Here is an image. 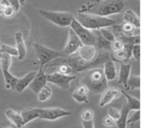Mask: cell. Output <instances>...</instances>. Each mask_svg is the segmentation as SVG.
<instances>
[{"instance_id":"836d02e7","label":"cell","mask_w":158,"mask_h":128,"mask_svg":"<svg viewBox=\"0 0 158 128\" xmlns=\"http://www.w3.org/2000/svg\"><path fill=\"white\" fill-rule=\"evenodd\" d=\"M107 116L112 118L114 121H117L120 116V111L115 107H110L107 111Z\"/></svg>"},{"instance_id":"f35d334b","label":"cell","mask_w":158,"mask_h":128,"mask_svg":"<svg viewBox=\"0 0 158 128\" xmlns=\"http://www.w3.org/2000/svg\"><path fill=\"white\" fill-rule=\"evenodd\" d=\"M6 1H7L8 4H9L12 8H13L15 12H18L19 11L21 6H20L19 2L18 0H6Z\"/></svg>"},{"instance_id":"60d3db41","label":"cell","mask_w":158,"mask_h":128,"mask_svg":"<svg viewBox=\"0 0 158 128\" xmlns=\"http://www.w3.org/2000/svg\"><path fill=\"white\" fill-rule=\"evenodd\" d=\"M4 6H5V3H3L2 2L0 1V14H2V12Z\"/></svg>"},{"instance_id":"ac0fdd59","label":"cell","mask_w":158,"mask_h":128,"mask_svg":"<svg viewBox=\"0 0 158 128\" xmlns=\"http://www.w3.org/2000/svg\"><path fill=\"white\" fill-rule=\"evenodd\" d=\"M131 68H132V66L129 63L120 64L118 75V84H123L125 88H127V83L131 76Z\"/></svg>"},{"instance_id":"83f0119b","label":"cell","mask_w":158,"mask_h":128,"mask_svg":"<svg viewBox=\"0 0 158 128\" xmlns=\"http://www.w3.org/2000/svg\"><path fill=\"white\" fill-rule=\"evenodd\" d=\"M140 87V78L139 75H131L127 83V90H134Z\"/></svg>"},{"instance_id":"c3c4849f","label":"cell","mask_w":158,"mask_h":128,"mask_svg":"<svg viewBox=\"0 0 158 128\" xmlns=\"http://www.w3.org/2000/svg\"><path fill=\"white\" fill-rule=\"evenodd\" d=\"M0 1H1V0H0Z\"/></svg>"},{"instance_id":"44dd1931","label":"cell","mask_w":158,"mask_h":128,"mask_svg":"<svg viewBox=\"0 0 158 128\" xmlns=\"http://www.w3.org/2000/svg\"><path fill=\"white\" fill-rule=\"evenodd\" d=\"M123 19L125 22L132 24L136 29H140V17L131 9H127L123 15Z\"/></svg>"},{"instance_id":"74e56055","label":"cell","mask_w":158,"mask_h":128,"mask_svg":"<svg viewBox=\"0 0 158 128\" xmlns=\"http://www.w3.org/2000/svg\"><path fill=\"white\" fill-rule=\"evenodd\" d=\"M103 125L106 127H110L114 125L115 124V121L112 119L111 118H110L109 116H106L104 118H103V121H102Z\"/></svg>"},{"instance_id":"8d00e7d4","label":"cell","mask_w":158,"mask_h":128,"mask_svg":"<svg viewBox=\"0 0 158 128\" xmlns=\"http://www.w3.org/2000/svg\"><path fill=\"white\" fill-rule=\"evenodd\" d=\"M132 57H134V59L140 62V45H134L132 48Z\"/></svg>"},{"instance_id":"6da1fadb","label":"cell","mask_w":158,"mask_h":128,"mask_svg":"<svg viewBox=\"0 0 158 128\" xmlns=\"http://www.w3.org/2000/svg\"><path fill=\"white\" fill-rule=\"evenodd\" d=\"M80 81L81 84L87 87L89 91L94 94H102L108 88V81L102 68H94L84 72Z\"/></svg>"},{"instance_id":"7dc6e473","label":"cell","mask_w":158,"mask_h":128,"mask_svg":"<svg viewBox=\"0 0 158 128\" xmlns=\"http://www.w3.org/2000/svg\"><path fill=\"white\" fill-rule=\"evenodd\" d=\"M101 1H105V0H101Z\"/></svg>"},{"instance_id":"9c48e42d","label":"cell","mask_w":158,"mask_h":128,"mask_svg":"<svg viewBox=\"0 0 158 128\" xmlns=\"http://www.w3.org/2000/svg\"><path fill=\"white\" fill-rule=\"evenodd\" d=\"M47 82L52 83L62 90H68L70 87V83L76 79L74 75H66L57 72H52L46 74Z\"/></svg>"},{"instance_id":"52a82bcc","label":"cell","mask_w":158,"mask_h":128,"mask_svg":"<svg viewBox=\"0 0 158 128\" xmlns=\"http://www.w3.org/2000/svg\"><path fill=\"white\" fill-rule=\"evenodd\" d=\"M69 29H72L76 35L78 36L83 45H95L97 44V35L91 30L83 27L74 17L73 20L69 25Z\"/></svg>"},{"instance_id":"3957f363","label":"cell","mask_w":158,"mask_h":128,"mask_svg":"<svg viewBox=\"0 0 158 128\" xmlns=\"http://www.w3.org/2000/svg\"><path fill=\"white\" fill-rule=\"evenodd\" d=\"M32 47L37 58L36 63L40 64V68H44L46 64L50 63L53 60L65 56L63 52H57L38 42L32 43Z\"/></svg>"},{"instance_id":"30bf717a","label":"cell","mask_w":158,"mask_h":128,"mask_svg":"<svg viewBox=\"0 0 158 128\" xmlns=\"http://www.w3.org/2000/svg\"><path fill=\"white\" fill-rule=\"evenodd\" d=\"M83 45V43L80 40L75 32L71 29H69L67 41L66 43L64 48L63 50V54L66 56H69L77 53L80 48Z\"/></svg>"},{"instance_id":"7c38bea8","label":"cell","mask_w":158,"mask_h":128,"mask_svg":"<svg viewBox=\"0 0 158 128\" xmlns=\"http://www.w3.org/2000/svg\"><path fill=\"white\" fill-rule=\"evenodd\" d=\"M77 55L86 62H92L97 58L99 52L95 45H83L77 51Z\"/></svg>"},{"instance_id":"484cf974","label":"cell","mask_w":158,"mask_h":128,"mask_svg":"<svg viewBox=\"0 0 158 128\" xmlns=\"http://www.w3.org/2000/svg\"><path fill=\"white\" fill-rule=\"evenodd\" d=\"M120 34V35L117 38L120 39L124 45H140V35H123V34H121V33Z\"/></svg>"},{"instance_id":"7a4b0ae2","label":"cell","mask_w":158,"mask_h":128,"mask_svg":"<svg viewBox=\"0 0 158 128\" xmlns=\"http://www.w3.org/2000/svg\"><path fill=\"white\" fill-rule=\"evenodd\" d=\"M76 19L86 29L89 30H99L103 28L110 27L116 25L115 20L109 17L101 16L92 13H79L77 12Z\"/></svg>"},{"instance_id":"277c9868","label":"cell","mask_w":158,"mask_h":128,"mask_svg":"<svg viewBox=\"0 0 158 128\" xmlns=\"http://www.w3.org/2000/svg\"><path fill=\"white\" fill-rule=\"evenodd\" d=\"M38 12L45 19L48 20L56 25L63 28L69 27L74 18V15L68 12H56L40 9Z\"/></svg>"},{"instance_id":"d4e9b609","label":"cell","mask_w":158,"mask_h":128,"mask_svg":"<svg viewBox=\"0 0 158 128\" xmlns=\"http://www.w3.org/2000/svg\"><path fill=\"white\" fill-rule=\"evenodd\" d=\"M113 27H114V29H116L119 33H121L127 35H133L134 30H135L136 29L132 24L128 22H125V21L121 25H117V24L114 25Z\"/></svg>"},{"instance_id":"ba28073f","label":"cell","mask_w":158,"mask_h":128,"mask_svg":"<svg viewBox=\"0 0 158 128\" xmlns=\"http://www.w3.org/2000/svg\"><path fill=\"white\" fill-rule=\"evenodd\" d=\"M73 113L69 111L59 107H46L39 108V119L46 121H56L63 118L71 116Z\"/></svg>"},{"instance_id":"d590c367","label":"cell","mask_w":158,"mask_h":128,"mask_svg":"<svg viewBox=\"0 0 158 128\" xmlns=\"http://www.w3.org/2000/svg\"><path fill=\"white\" fill-rule=\"evenodd\" d=\"M124 48V44L118 38H116L113 42H111V51L114 52L120 51Z\"/></svg>"},{"instance_id":"5b68a950","label":"cell","mask_w":158,"mask_h":128,"mask_svg":"<svg viewBox=\"0 0 158 128\" xmlns=\"http://www.w3.org/2000/svg\"><path fill=\"white\" fill-rule=\"evenodd\" d=\"M125 6V0H105L97 6V11L92 14L108 17L111 15L121 13Z\"/></svg>"},{"instance_id":"e0dca14e","label":"cell","mask_w":158,"mask_h":128,"mask_svg":"<svg viewBox=\"0 0 158 128\" xmlns=\"http://www.w3.org/2000/svg\"><path fill=\"white\" fill-rule=\"evenodd\" d=\"M89 92V90L86 86L83 84H80L73 91L72 98L77 103H80V104H89V99H88Z\"/></svg>"},{"instance_id":"ee69618b","label":"cell","mask_w":158,"mask_h":128,"mask_svg":"<svg viewBox=\"0 0 158 128\" xmlns=\"http://www.w3.org/2000/svg\"><path fill=\"white\" fill-rule=\"evenodd\" d=\"M6 128H12V127H6Z\"/></svg>"},{"instance_id":"7402d4cb","label":"cell","mask_w":158,"mask_h":128,"mask_svg":"<svg viewBox=\"0 0 158 128\" xmlns=\"http://www.w3.org/2000/svg\"><path fill=\"white\" fill-rule=\"evenodd\" d=\"M131 112V109L128 107L126 103H124L123 104L121 111H120V118L115 122L116 126H117V128H127V121L128 116H129V114Z\"/></svg>"},{"instance_id":"4dcf8cb0","label":"cell","mask_w":158,"mask_h":128,"mask_svg":"<svg viewBox=\"0 0 158 128\" xmlns=\"http://www.w3.org/2000/svg\"><path fill=\"white\" fill-rule=\"evenodd\" d=\"M97 31L100 32V35H101L102 36L105 38V39H106L107 41H109L110 42H113V41L116 39L114 34L110 30H109V29H106V28L100 29Z\"/></svg>"},{"instance_id":"d6986e66","label":"cell","mask_w":158,"mask_h":128,"mask_svg":"<svg viewBox=\"0 0 158 128\" xmlns=\"http://www.w3.org/2000/svg\"><path fill=\"white\" fill-rule=\"evenodd\" d=\"M5 115L7 118V119L17 128H22L23 127H25L24 124H23V118H22L20 112L15 111L12 110V109H7L5 111Z\"/></svg>"},{"instance_id":"cb8c5ba5","label":"cell","mask_w":158,"mask_h":128,"mask_svg":"<svg viewBox=\"0 0 158 128\" xmlns=\"http://www.w3.org/2000/svg\"><path fill=\"white\" fill-rule=\"evenodd\" d=\"M101 0H86L80 5L78 9L79 13H89L93 9L98 6Z\"/></svg>"},{"instance_id":"ffe728a7","label":"cell","mask_w":158,"mask_h":128,"mask_svg":"<svg viewBox=\"0 0 158 128\" xmlns=\"http://www.w3.org/2000/svg\"><path fill=\"white\" fill-rule=\"evenodd\" d=\"M23 120V124L26 126L31 121L39 119L38 107H26L20 112Z\"/></svg>"},{"instance_id":"4316f807","label":"cell","mask_w":158,"mask_h":128,"mask_svg":"<svg viewBox=\"0 0 158 128\" xmlns=\"http://www.w3.org/2000/svg\"><path fill=\"white\" fill-rule=\"evenodd\" d=\"M52 88H51L49 85L46 84V85L44 86L36 95L37 99H38V101H40V102H45V101H48V100L52 97Z\"/></svg>"},{"instance_id":"f6af8a7d","label":"cell","mask_w":158,"mask_h":128,"mask_svg":"<svg viewBox=\"0 0 158 128\" xmlns=\"http://www.w3.org/2000/svg\"><path fill=\"white\" fill-rule=\"evenodd\" d=\"M22 128H26V126H25V127H23Z\"/></svg>"},{"instance_id":"4fadbf2b","label":"cell","mask_w":158,"mask_h":128,"mask_svg":"<svg viewBox=\"0 0 158 128\" xmlns=\"http://www.w3.org/2000/svg\"><path fill=\"white\" fill-rule=\"evenodd\" d=\"M122 96L121 90L115 87H110V88H106L103 93L101 94L99 106L100 107H103L112 102L114 99L120 98Z\"/></svg>"},{"instance_id":"7bdbcfd3","label":"cell","mask_w":158,"mask_h":128,"mask_svg":"<svg viewBox=\"0 0 158 128\" xmlns=\"http://www.w3.org/2000/svg\"><path fill=\"white\" fill-rule=\"evenodd\" d=\"M2 2L3 3H5V4H8V2H7V1H6V0H1Z\"/></svg>"},{"instance_id":"d6a6232c","label":"cell","mask_w":158,"mask_h":128,"mask_svg":"<svg viewBox=\"0 0 158 128\" xmlns=\"http://www.w3.org/2000/svg\"><path fill=\"white\" fill-rule=\"evenodd\" d=\"M94 112L92 109H86L81 113V121H91L94 120Z\"/></svg>"},{"instance_id":"bcb514c9","label":"cell","mask_w":158,"mask_h":128,"mask_svg":"<svg viewBox=\"0 0 158 128\" xmlns=\"http://www.w3.org/2000/svg\"><path fill=\"white\" fill-rule=\"evenodd\" d=\"M0 128H2V126H1V124H0Z\"/></svg>"},{"instance_id":"f1b7e54d","label":"cell","mask_w":158,"mask_h":128,"mask_svg":"<svg viewBox=\"0 0 158 128\" xmlns=\"http://www.w3.org/2000/svg\"><path fill=\"white\" fill-rule=\"evenodd\" d=\"M97 44L96 45L98 46L100 51H105V52H110L111 51V42L105 39L103 36L100 34V35H97Z\"/></svg>"},{"instance_id":"e575fe53","label":"cell","mask_w":158,"mask_h":128,"mask_svg":"<svg viewBox=\"0 0 158 128\" xmlns=\"http://www.w3.org/2000/svg\"><path fill=\"white\" fill-rule=\"evenodd\" d=\"M15 13V10H14V9L10 6V5L5 4L2 12V14L5 17H6V18H11V17L13 16Z\"/></svg>"},{"instance_id":"5bb4252c","label":"cell","mask_w":158,"mask_h":128,"mask_svg":"<svg viewBox=\"0 0 158 128\" xmlns=\"http://www.w3.org/2000/svg\"><path fill=\"white\" fill-rule=\"evenodd\" d=\"M35 74H36L35 71H32V72H29V73L25 75L22 78H18V81H17L15 87H14V91L19 94L23 93L25 91V89L29 87L31 81L35 78Z\"/></svg>"},{"instance_id":"8992f818","label":"cell","mask_w":158,"mask_h":128,"mask_svg":"<svg viewBox=\"0 0 158 128\" xmlns=\"http://www.w3.org/2000/svg\"><path fill=\"white\" fill-rule=\"evenodd\" d=\"M12 64V56L7 54L0 53V67L2 72L5 81V87L7 90H14L15 84L18 81V78L15 77L10 72Z\"/></svg>"},{"instance_id":"b9f144b4","label":"cell","mask_w":158,"mask_h":128,"mask_svg":"<svg viewBox=\"0 0 158 128\" xmlns=\"http://www.w3.org/2000/svg\"><path fill=\"white\" fill-rule=\"evenodd\" d=\"M18 1H19V2L20 6H24L26 0H18Z\"/></svg>"},{"instance_id":"8fae6325","label":"cell","mask_w":158,"mask_h":128,"mask_svg":"<svg viewBox=\"0 0 158 128\" xmlns=\"http://www.w3.org/2000/svg\"><path fill=\"white\" fill-rule=\"evenodd\" d=\"M46 84H47V78H46V71L44 68H40L38 72H36L35 78L29 84V88L35 95H37L39 91Z\"/></svg>"},{"instance_id":"603a6c76","label":"cell","mask_w":158,"mask_h":128,"mask_svg":"<svg viewBox=\"0 0 158 128\" xmlns=\"http://www.w3.org/2000/svg\"><path fill=\"white\" fill-rule=\"evenodd\" d=\"M122 95L125 97L126 98V104L128 106L131 111H137L140 110V101L139 98H135V97H133L131 95H130L129 94L127 93L125 91L121 90Z\"/></svg>"},{"instance_id":"9a60e30c","label":"cell","mask_w":158,"mask_h":128,"mask_svg":"<svg viewBox=\"0 0 158 128\" xmlns=\"http://www.w3.org/2000/svg\"><path fill=\"white\" fill-rule=\"evenodd\" d=\"M103 64V72L107 81L115 80L117 76V68H116V62L114 60V58L111 57V58H108L107 60L104 61Z\"/></svg>"},{"instance_id":"2e32d148","label":"cell","mask_w":158,"mask_h":128,"mask_svg":"<svg viewBox=\"0 0 158 128\" xmlns=\"http://www.w3.org/2000/svg\"><path fill=\"white\" fill-rule=\"evenodd\" d=\"M15 48L18 52V59L19 61L24 59L27 54V48H26V43L23 39V35L22 32H15Z\"/></svg>"},{"instance_id":"f546056e","label":"cell","mask_w":158,"mask_h":128,"mask_svg":"<svg viewBox=\"0 0 158 128\" xmlns=\"http://www.w3.org/2000/svg\"><path fill=\"white\" fill-rule=\"evenodd\" d=\"M0 53L7 54L10 56L17 57L18 56V52L16 48L12 46L8 45H0Z\"/></svg>"},{"instance_id":"1f68e13d","label":"cell","mask_w":158,"mask_h":128,"mask_svg":"<svg viewBox=\"0 0 158 128\" xmlns=\"http://www.w3.org/2000/svg\"><path fill=\"white\" fill-rule=\"evenodd\" d=\"M134 113L130 116L129 118H127V126L131 125V124H137V123H140V110L137 111H132Z\"/></svg>"},{"instance_id":"ab89813d","label":"cell","mask_w":158,"mask_h":128,"mask_svg":"<svg viewBox=\"0 0 158 128\" xmlns=\"http://www.w3.org/2000/svg\"><path fill=\"white\" fill-rule=\"evenodd\" d=\"M83 128H95L94 120L91 121H81Z\"/></svg>"}]
</instances>
